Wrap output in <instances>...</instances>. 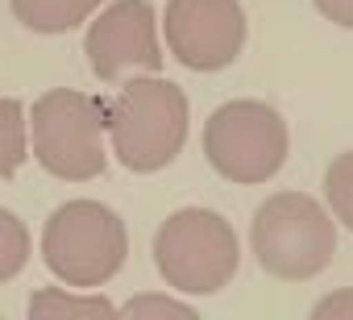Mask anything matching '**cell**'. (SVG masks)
<instances>
[{
	"mask_svg": "<svg viewBox=\"0 0 353 320\" xmlns=\"http://www.w3.org/2000/svg\"><path fill=\"white\" fill-rule=\"evenodd\" d=\"M117 316H129V320H141V316H183V320H188L192 308L179 303V299H170V295H137V299L121 303Z\"/></svg>",
	"mask_w": 353,
	"mask_h": 320,
	"instance_id": "cell-14",
	"label": "cell"
},
{
	"mask_svg": "<svg viewBox=\"0 0 353 320\" xmlns=\"http://www.w3.org/2000/svg\"><path fill=\"white\" fill-rule=\"evenodd\" d=\"M104 0H13V17L34 34H67L100 13Z\"/></svg>",
	"mask_w": 353,
	"mask_h": 320,
	"instance_id": "cell-9",
	"label": "cell"
},
{
	"mask_svg": "<svg viewBox=\"0 0 353 320\" xmlns=\"http://www.w3.org/2000/svg\"><path fill=\"white\" fill-rule=\"evenodd\" d=\"M287 121L262 100H229L204 125V154L229 183H266L287 163Z\"/></svg>",
	"mask_w": 353,
	"mask_h": 320,
	"instance_id": "cell-6",
	"label": "cell"
},
{
	"mask_svg": "<svg viewBox=\"0 0 353 320\" xmlns=\"http://www.w3.org/2000/svg\"><path fill=\"white\" fill-rule=\"evenodd\" d=\"M312 320H353V291L324 295V299L312 308Z\"/></svg>",
	"mask_w": 353,
	"mask_h": 320,
	"instance_id": "cell-15",
	"label": "cell"
},
{
	"mask_svg": "<svg viewBox=\"0 0 353 320\" xmlns=\"http://www.w3.org/2000/svg\"><path fill=\"white\" fill-rule=\"evenodd\" d=\"M30 316H46V320H63V316H75V320H100V316H117V308L104 299V295H92V291H63V287H42L30 295Z\"/></svg>",
	"mask_w": 353,
	"mask_h": 320,
	"instance_id": "cell-10",
	"label": "cell"
},
{
	"mask_svg": "<svg viewBox=\"0 0 353 320\" xmlns=\"http://www.w3.org/2000/svg\"><path fill=\"white\" fill-rule=\"evenodd\" d=\"M125 258H129L125 221L100 200H67L50 212L42 229L46 270L75 291L104 287L125 266Z\"/></svg>",
	"mask_w": 353,
	"mask_h": 320,
	"instance_id": "cell-2",
	"label": "cell"
},
{
	"mask_svg": "<svg viewBox=\"0 0 353 320\" xmlns=\"http://www.w3.org/2000/svg\"><path fill=\"white\" fill-rule=\"evenodd\" d=\"M188 96L179 83L158 75H133L112 100H104V133L112 154L133 175H154L179 158L188 141Z\"/></svg>",
	"mask_w": 353,
	"mask_h": 320,
	"instance_id": "cell-1",
	"label": "cell"
},
{
	"mask_svg": "<svg viewBox=\"0 0 353 320\" xmlns=\"http://www.w3.org/2000/svg\"><path fill=\"white\" fill-rule=\"evenodd\" d=\"M154 266L183 295H216L241 266L233 225L212 208H179L154 233Z\"/></svg>",
	"mask_w": 353,
	"mask_h": 320,
	"instance_id": "cell-4",
	"label": "cell"
},
{
	"mask_svg": "<svg viewBox=\"0 0 353 320\" xmlns=\"http://www.w3.org/2000/svg\"><path fill=\"white\" fill-rule=\"evenodd\" d=\"M30 158V117L26 104L0 96V179H13Z\"/></svg>",
	"mask_w": 353,
	"mask_h": 320,
	"instance_id": "cell-11",
	"label": "cell"
},
{
	"mask_svg": "<svg viewBox=\"0 0 353 320\" xmlns=\"http://www.w3.org/2000/svg\"><path fill=\"white\" fill-rule=\"evenodd\" d=\"M316 9H320L328 21H336V26L353 30V0H316Z\"/></svg>",
	"mask_w": 353,
	"mask_h": 320,
	"instance_id": "cell-16",
	"label": "cell"
},
{
	"mask_svg": "<svg viewBox=\"0 0 353 320\" xmlns=\"http://www.w3.org/2000/svg\"><path fill=\"white\" fill-rule=\"evenodd\" d=\"M30 117V146L38 167L67 183H88L104 175L108 150H104V100L75 92V88H50L34 100Z\"/></svg>",
	"mask_w": 353,
	"mask_h": 320,
	"instance_id": "cell-3",
	"label": "cell"
},
{
	"mask_svg": "<svg viewBox=\"0 0 353 320\" xmlns=\"http://www.w3.org/2000/svg\"><path fill=\"white\" fill-rule=\"evenodd\" d=\"M83 54L100 83H121L125 75H158L162 46L150 0H112L108 9H100V17L88 26Z\"/></svg>",
	"mask_w": 353,
	"mask_h": 320,
	"instance_id": "cell-7",
	"label": "cell"
},
{
	"mask_svg": "<svg viewBox=\"0 0 353 320\" xmlns=\"http://www.w3.org/2000/svg\"><path fill=\"white\" fill-rule=\"evenodd\" d=\"M166 50L188 71H225L245 46L241 0H166Z\"/></svg>",
	"mask_w": 353,
	"mask_h": 320,
	"instance_id": "cell-8",
	"label": "cell"
},
{
	"mask_svg": "<svg viewBox=\"0 0 353 320\" xmlns=\"http://www.w3.org/2000/svg\"><path fill=\"white\" fill-rule=\"evenodd\" d=\"M254 258L266 274L299 283L316 279L336 254V221L303 192H279L254 212Z\"/></svg>",
	"mask_w": 353,
	"mask_h": 320,
	"instance_id": "cell-5",
	"label": "cell"
},
{
	"mask_svg": "<svg viewBox=\"0 0 353 320\" xmlns=\"http://www.w3.org/2000/svg\"><path fill=\"white\" fill-rule=\"evenodd\" d=\"M30 254H34V237L26 221L9 208H0V283L17 279L30 266Z\"/></svg>",
	"mask_w": 353,
	"mask_h": 320,
	"instance_id": "cell-12",
	"label": "cell"
},
{
	"mask_svg": "<svg viewBox=\"0 0 353 320\" xmlns=\"http://www.w3.org/2000/svg\"><path fill=\"white\" fill-rule=\"evenodd\" d=\"M324 196H328L332 221H341L353 233V150L336 154L332 167L324 171Z\"/></svg>",
	"mask_w": 353,
	"mask_h": 320,
	"instance_id": "cell-13",
	"label": "cell"
}]
</instances>
